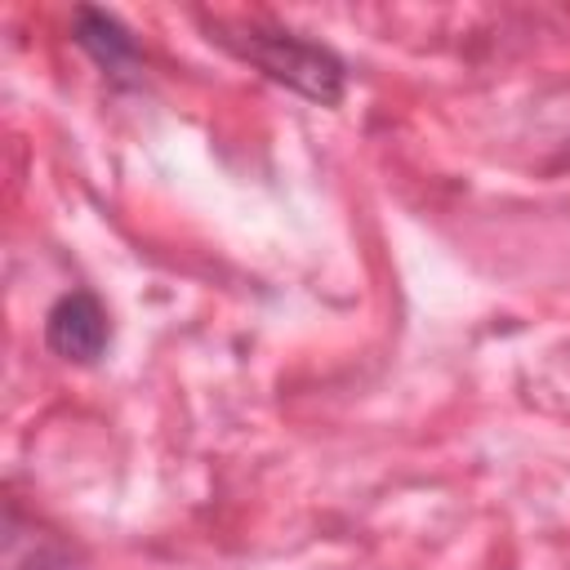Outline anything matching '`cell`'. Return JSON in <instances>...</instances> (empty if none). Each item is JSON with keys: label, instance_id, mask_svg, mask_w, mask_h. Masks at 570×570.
Returning <instances> with one entry per match:
<instances>
[{"label": "cell", "instance_id": "1", "mask_svg": "<svg viewBox=\"0 0 570 570\" xmlns=\"http://www.w3.org/2000/svg\"><path fill=\"white\" fill-rule=\"evenodd\" d=\"M214 31L227 49H236L245 62H254L272 80L298 89L303 98L325 102V107L343 98V62L330 49H321V45L294 36V31H267V27H254V22L240 27V31L214 22Z\"/></svg>", "mask_w": 570, "mask_h": 570}, {"label": "cell", "instance_id": "2", "mask_svg": "<svg viewBox=\"0 0 570 570\" xmlns=\"http://www.w3.org/2000/svg\"><path fill=\"white\" fill-rule=\"evenodd\" d=\"M107 338H111V321L102 312V303L89 294V289H76V294H62L49 316H45V343L62 356V361H76V365H89L107 352Z\"/></svg>", "mask_w": 570, "mask_h": 570}, {"label": "cell", "instance_id": "3", "mask_svg": "<svg viewBox=\"0 0 570 570\" xmlns=\"http://www.w3.org/2000/svg\"><path fill=\"white\" fill-rule=\"evenodd\" d=\"M76 45L94 53L98 67H107L111 76H120L125 67L138 62V49L129 40V31L111 18V13H98V9H80L76 13Z\"/></svg>", "mask_w": 570, "mask_h": 570}]
</instances>
